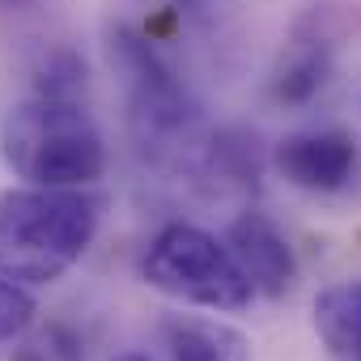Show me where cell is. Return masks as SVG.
<instances>
[{"mask_svg":"<svg viewBox=\"0 0 361 361\" xmlns=\"http://www.w3.org/2000/svg\"><path fill=\"white\" fill-rule=\"evenodd\" d=\"M0 157L35 188H85L106 170V140L81 94L35 90L0 119Z\"/></svg>","mask_w":361,"mask_h":361,"instance_id":"6da1fadb","label":"cell"},{"mask_svg":"<svg viewBox=\"0 0 361 361\" xmlns=\"http://www.w3.org/2000/svg\"><path fill=\"white\" fill-rule=\"evenodd\" d=\"M98 234V200L81 188L0 192V276L18 285L60 281Z\"/></svg>","mask_w":361,"mask_h":361,"instance_id":"7a4b0ae2","label":"cell"},{"mask_svg":"<svg viewBox=\"0 0 361 361\" xmlns=\"http://www.w3.org/2000/svg\"><path fill=\"white\" fill-rule=\"evenodd\" d=\"M111 64L128 90V128L136 145L157 161L183 157L196 145L200 128V106L188 94V85L166 68L153 43L132 26L111 30Z\"/></svg>","mask_w":361,"mask_h":361,"instance_id":"3957f363","label":"cell"},{"mask_svg":"<svg viewBox=\"0 0 361 361\" xmlns=\"http://www.w3.org/2000/svg\"><path fill=\"white\" fill-rule=\"evenodd\" d=\"M140 276L157 293L204 310H247L255 298V285L234 259L230 243L192 221H170L153 234L140 259Z\"/></svg>","mask_w":361,"mask_h":361,"instance_id":"277c9868","label":"cell"},{"mask_svg":"<svg viewBox=\"0 0 361 361\" xmlns=\"http://www.w3.org/2000/svg\"><path fill=\"white\" fill-rule=\"evenodd\" d=\"M272 166L285 174V183L302 192L336 196L357 183L361 149H357V136L344 128H306V132L285 136L272 149Z\"/></svg>","mask_w":361,"mask_h":361,"instance_id":"5b68a950","label":"cell"},{"mask_svg":"<svg viewBox=\"0 0 361 361\" xmlns=\"http://www.w3.org/2000/svg\"><path fill=\"white\" fill-rule=\"evenodd\" d=\"M226 243H230L234 259L243 264V272L251 276L255 293L285 298L293 289V281H298V255H293L285 230L272 217H264L255 209L238 213L230 221V230H226Z\"/></svg>","mask_w":361,"mask_h":361,"instance_id":"8992f818","label":"cell"},{"mask_svg":"<svg viewBox=\"0 0 361 361\" xmlns=\"http://www.w3.org/2000/svg\"><path fill=\"white\" fill-rule=\"evenodd\" d=\"M157 348L170 361H251V340L204 314H166L157 323Z\"/></svg>","mask_w":361,"mask_h":361,"instance_id":"52a82bcc","label":"cell"},{"mask_svg":"<svg viewBox=\"0 0 361 361\" xmlns=\"http://www.w3.org/2000/svg\"><path fill=\"white\" fill-rule=\"evenodd\" d=\"M331 77V43L327 35H298L276 73H272V98L285 106H306Z\"/></svg>","mask_w":361,"mask_h":361,"instance_id":"ba28073f","label":"cell"},{"mask_svg":"<svg viewBox=\"0 0 361 361\" xmlns=\"http://www.w3.org/2000/svg\"><path fill=\"white\" fill-rule=\"evenodd\" d=\"M314 331L336 361H361V281L327 285L314 298Z\"/></svg>","mask_w":361,"mask_h":361,"instance_id":"9c48e42d","label":"cell"},{"mask_svg":"<svg viewBox=\"0 0 361 361\" xmlns=\"http://www.w3.org/2000/svg\"><path fill=\"white\" fill-rule=\"evenodd\" d=\"M30 323H35V298H30V289L18 285V281H9V276H0V344L18 340Z\"/></svg>","mask_w":361,"mask_h":361,"instance_id":"30bf717a","label":"cell"},{"mask_svg":"<svg viewBox=\"0 0 361 361\" xmlns=\"http://www.w3.org/2000/svg\"><path fill=\"white\" fill-rule=\"evenodd\" d=\"M111 361H170L161 348H128V353H115Z\"/></svg>","mask_w":361,"mask_h":361,"instance_id":"8fae6325","label":"cell"},{"mask_svg":"<svg viewBox=\"0 0 361 361\" xmlns=\"http://www.w3.org/2000/svg\"><path fill=\"white\" fill-rule=\"evenodd\" d=\"M204 5H209V0H174V13H196Z\"/></svg>","mask_w":361,"mask_h":361,"instance_id":"7c38bea8","label":"cell"},{"mask_svg":"<svg viewBox=\"0 0 361 361\" xmlns=\"http://www.w3.org/2000/svg\"><path fill=\"white\" fill-rule=\"evenodd\" d=\"M30 5H39V0H0V9H13V13L18 9H30Z\"/></svg>","mask_w":361,"mask_h":361,"instance_id":"4fadbf2b","label":"cell"}]
</instances>
